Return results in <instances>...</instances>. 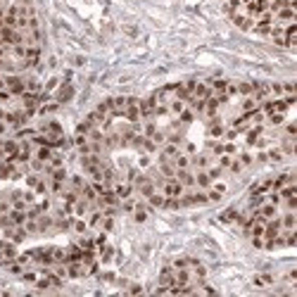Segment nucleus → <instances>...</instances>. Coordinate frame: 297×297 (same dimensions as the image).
Wrapping results in <instances>:
<instances>
[{
    "label": "nucleus",
    "instance_id": "f257e3e1",
    "mask_svg": "<svg viewBox=\"0 0 297 297\" xmlns=\"http://www.w3.org/2000/svg\"><path fill=\"white\" fill-rule=\"evenodd\" d=\"M24 181H27V188L34 190L36 195H48V179H45L43 174L29 171L27 176H24Z\"/></svg>",
    "mask_w": 297,
    "mask_h": 297
},
{
    "label": "nucleus",
    "instance_id": "f03ea898",
    "mask_svg": "<svg viewBox=\"0 0 297 297\" xmlns=\"http://www.w3.org/2000/svg\"><path fill=\"white\" fill-rule=\"evenodd\" d=\"M160 190L164 193V198H181L183 195V186H181V181L176 176H169V179H164L160 183Z\"/></svg>",
    "mask_w": 297,
    "mask_h": 297
},
{
    "label": "nucleus",
    "instance_id": "7ed1b4c3",
    "mask_svg": "<svg viewBox=\"0 0 297 297\" xmlns=\"http://www.w3.org/2000/svg\"><path fill=\"white\" fill-rule=\"evenodd\" d=\"M27 228L24 226H15V224H10L3 228V238H8V240H12V243H24L27 240Z\"/></svg>",
    "mask_w": 297,
    "mask_h": 297
},
{
    "label": "nucleus",
    "instance_id": "20e7f679",
    "mask_svg": "<svg viewBox=\"0 0 297 297\" xmlns=\"http://www.w3.org/2000/svg\"><path fill=\"white\" fill-rule=\"evenodd\" d=\"M5 90L10 95H22L24 93V79L17 74H5Z\"/></svg>",
    "mask_w": 297,
    "mask_h": 297
},
{
    "label": "nucleus",
    "instance_id": "39448f33",
    "mask_svg": "<svg viewBox=\"0 0 297 297\" xmlns=\"http://www.w3.org/2000/svg\"><path fill=\"white\" fill-rule=\"evenodd\" d=\"M231 19L235 22V27H240L243 31H252L254 27V19L245 12V10H235V12H231Z\"/></svg>",
    "mask_w": 297,
    "mask_h": 297
},
{
    "label": "nucleus",
    "instance_id": "423d86ee",
    "mask_svg": "<svg viewBox=\"0 0 297 297\" xmlns=\"http://www.w3.org/2000/svg\"><path fill=\"white\" fill-rule=\"evenodd\" d=\"M226 190H228V186H226L224 181H221V179L214 181V183L207 188V200H209V202H219V200L226 195Z\"/></svg>",
    "mask_w": 297,
    "mask_h": 297
},
{
    "label": "nucleus",
    "instance_id": "0eeeda50",
    "mask_svg": "<svg viewBox=\"0 0 297 297\" xmlns=\"http://www.w3.org/2000/svg\"><path fill=\"white\" fill-rule=\"evenodd\" d=\"M88 186V179H83L81 174H74V176H69L67 179V188H72L74 193H79L81 195V190Z\"/></svg>",
    "mask_w": 297,
    "mask_h": 297
},
{
    "label": "nucleus",
    "instance_id": "6e6552de",
    "mask_svg": "<svg viewBox=\"0 0 297 297\" xmlns=\"http://www.w3.org/2000/svg\"><path fill=\"white\" fill-rule=\"evenodd\" d=\"M266 157H269V164H280V162H285V160H288L285 153L280 150L278 145H269V147H266Z\"/></svg>",
    "mask_w": 297,
    "mask_h": 297
},
{
    "label": "nucleus",
    "instance_id": "1a4fd4ad",
    "mask_svg": "<svg viewBox=\"0 0 297 297\" xmlns=\"http://www.w3.org/2000/svg\"><path fill=\"white\" fill-rule=\"evenodd\" d=\"M195 174V188H202V190H207L214 181L209 179V174H207V169H195L193 171Z\"/></svg>",
    "mask_w": 297,
    "mask_h": 297
},
{
    "label": "nucleus",
    "instance_id": "9d476101",
    "mask_svg": "<svg viewBox=\"0 0 297 297\" xmlns=\"http://www.w3.org/2000/svg\"><path fill=\"white\" fill-rule=\"evenodd\" d=\"M72 231L74 233H88L90 228H88V221H86V216H72Z\"/></svg>",
    "mask_w": 297,
    "mask_h": 297
},
{
    "label": "nucleus",
    "instance_id": "9b49d317",
    "mask_svg": "<svg viewBox=\"0 0 297 297\" xmlns=\"http://www.w3.org/2000/svg\"><path fill=\"white\" fill-rule=\"evenodd\" d=\"M72 95H74V88H72V83H62L60 88H57V102L62 105V102H67V100H72Z\"/></svg>",
    "mask_w": 297,
    "mask_h": 297
},
{
    "label": "nucleus",
    "instance_id": "f8f14e48",
    "mask_svg": "<svg viewBox=\"0 0 297 297\" xmlns=\"http://www.w3.org/2000/svg\"><path fill=\"white\" fill-rule=\"evenodd\" d=\"M235 160L243 164V169H247V167L254 164V153H250V150H238V153H235Z\"/></svg>",
    "mask_w": 297,
    "mask_h": 297
},
{
    "label": "nucleus",
    "instance_id": "ddd939ff",
    "mask_svg": "<svg viewBox=\"0 0 297 297\" xmlns=\"http://www.w3.org/2000/svg\"><path fill=\"white\" fill-rule=\"evenodd\" d=\"M252 285L254 288H269V285H273V276L271 273H257L252 278Z\"/></svg>",
    "mask_w": 297,
    "mask_h": 297
},
{
    "label": "nucleus",
    "instance_id": "4468645a",
    "mask_svg": "<svg viewBox=\"0 0 297 297\" xmlns=\"http://www.w3.org/2000/svg\"><path fill=\"white\" fill-rule=\"evenodd\" d=\"M174 273H176V269H174L171 264H167L162 269V273H160V283H162V285H174Z\"/></svg>",
    "mask_w": 297,
    "mask_h": 297
},
{
    "label": "nucleus",
    "instance_id": "2eb2a0df",
    "mask_svg": "<svg viewBox=\"0 0 297 297\" xmlns=\"http://www.w3.org/2000/svg\"><path fill=\"white\" fill-rule=\"evenodd\" d=\"M240 214H243V212H238V209H226L219 219H221L224 224H238V221H240Z\"/></svg>",
    "mask_w": 297,
    "mask_h": 297
},
{
    "label": "nucleus",
    "instance_id": "dca6fc26",
    "mask_svg": "<svg viewBox=\"0 0 297 297\" xmlns=\"http://www.w3.org/2000/svg\"><path fill=\"white\" fill-rule=\"evenodd\" d=\"M171 162H174L176 169H190V157H188V155H183V153H179L174 160H171Z\"/></svg>",
    "mask_w": 297,
    "mask_h": 297
},
{
    "label": "nucleus",
    "instance_id": "f3484780",
    "mask_svg": "<svg viewBox=\"0 0 297 297\" xmlns=\"http://www.w3.org/2000/svg\"><path fill=\"white\" fill-rule=\"evenodd\" d=\"M128 292H133V295H138V292H143V288H140V285H131V288H128Z\"/></svg>",
    "mask_w": 297,
    "mask_h": 297
}]
</instances>
